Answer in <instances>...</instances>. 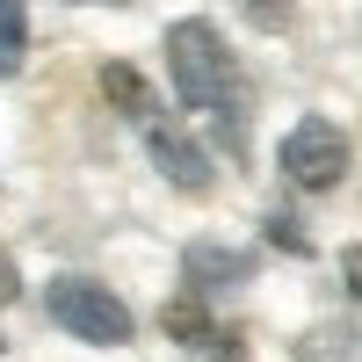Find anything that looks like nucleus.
<instances>
[{
  "instance_id": "obj_8",
  "label": "nucleus",
  "mask_w": 362,
  "mask_h": 362,
  "mask_svg": "<svg viewBox=\"0 0 362 362\" xmlns=\"http://www.w3.org/2000/svg\"><path fill=\"white\" fill-rule=\"evenodd\" d=\"M160 326H167V334H174L181 348H218V341H225V334H218V319L203 312V297H196V290H181L174 305L160 312Z\"/></svg>"
},
{
  "instance_id": "obj_14",
  "label": "nucleus",
  "mask_w": 362,
  "mask_h": 362,
  "mask_svg": "<svg viewBox=\"0 0 362 362\" xmlns=\"http://www.w3.org/2000/svg\"><path fill=\"white\" fill-rule=\"evenodd\" d=\"M73 8H124V0H73Z\"/></svg>"
},
{
  "instance_id": "obj_4",
  "label": "nucleus",
  "mask_w": 362,
  "mask_h": 362,
  "mask_svg": "<svg viewBox=\"0 0 362 362\" xmlns=\"http://www.w3.org/2000/svg\"><path fill=\"white\" fill-rule=\"evenodd\" d=\"M145 153H153V167L167 174V189H181V196H210V153L174 124V116L160 109V116H145Z\"/></svg>"
},
{
  "instance_id": "obj_7",
  "label": "nucleus",
  "mask_w": 362,
  "mask_h": 362,
  "mask_svg": "<svg viewBox=\"0 0 362 362\" xmlns=\"http://www.w3.org/2000/svg\"><path fill=\"white\" fill-rule=\"evenodd\" d=\"M102 95L116 102V116H131V124L160 116V95H153V80H145L138 66H102Z\"/></svg>"
},
{
  "instance_id": "obj_12",
  "label": "nucleus",
  "mask_w": 362,
  "mask_h": 362,
  "mask_svg": "<svg viewBox=\"0 0 362 362\" xmlns=\"http://www.w3.org/2000/svg\"><path fill=\"white\" fill-rule=\"evenodd\" d=\"M341 276H348V297L362 305V247H348V254H341Z\"/></svg>"
},
{
  "instance_id": "obj_3",
  "label": "nucleus",
  "mask_w": 362,
  "mask_h": 362,
  "mask_svg": "<svg viewBox=\"0 0 362 362\" xmlns=\"http://www.w3.org/2000/svg\"><path fill=\"white\" fill-rule=\"evenodd\" d=\"M276 167H283L290 189H312V196L341 189L348 181V131L326 124V116H297L283 131V145H276Z\"/></svg>"
},
{
  "instance_id": "obj_11",
  "label": "nucleus",
  "mask_w": 362,
  "mask_h": 362,
  "mask_svg": "<svg viewBox=\"0 0 362 362\" xmlns=\"http://www.w3.org/2000/svg\"><path fill=\"white\" fill-rule=\"evenodd\" d=\"M239 8H247L261 29H283V22H290V0H239Z\"/></svg>"
},
{
  "instance_id": "obj_10",
  "label": "nucleus",
  "mask_w": 362,
  "mask_h": 362,
  "mask_svg": "<svg viewBox=\"0 0 362 362\" xmlns=\"http://www.w3.org/2000/svg\"><path fill=\"white\" fill-rule=\"evenodd\" d=\"M261 225H268V239H276V247H283V254H305V247H312V239H305V232H297V218H290V210H268V218H261Z\"/></svg>"
},
{
  "instance_id": "obj_9",
  "label": "nucleus",
  "mask_w": 362,
  "mask_h": 362,
  "mask_svg": "<svg viewBox=\"0 0 362 362\" xmlns=\"http://www.w3.org/2000/svg\"><path fill=\"white\" fill-rule=\"evenodd\" d=\"M22 51H29V15H22V0H0V73H15Z\"/></svg>"
},
{
  "instance_id": "obj_1",
  "label": "nucleus",
  "mask_w": 362,
  "mask_h": 362,
  "mask_svg": "<svg viewBox=\"0 0 362 362\" xmlns=\"http://www.w3.org/2000/svg\"><path fill=\"white\" fill-rule=\"evenodd\" d=\"M167 73H174L181 109H196L203 124H218V138L239 153V145H247V80H239V58L225 44V29L203 22V15L167 22Z\"/></svg>"
},
{
  "instance_id": "obj_13",
  "label": "nucleus",
  "mask_w": 362,
  "mask_h": 362,
  "mask_svg": "<svg viewBox=\"0 0 362 362\" xmlns=\"http://www.w3.org/2000/svg\"><path fill=\"white\" fill-rule=\"evenodd\" d=\"M15 297H22V276H15V261L0 254V305H15Z\"/></svg>"
},
{
  "instance_id": "obj_2",
  "label": "nucleus",
  "mask_w": 362,
  "mask_h": 362,
  "mask_svg": "<svg viewBox=\"0 0 362 362\" xmlns=\"http://www.w3.org/2000/svg\"><path fill=\"white\" fill-rule=\"evenodd\" d=\"M44 305H51V319L66 326L73 341H87V348H124V341H131V305H124L109 283H95V276H58V283L44 290Z\"/></svg>"
},
{
  "instance_id": "obj_5",
  "label": "nucleus",
  "mask_w": 362,
  "mask_h": 362,
  "mask_svg": "<svg viewBox=\"0 0 362 362\" xmlns=\"http://www.w3.org/2000/svg\"><path fill=\"white\" fill-rule=\"evenodd\" d=\"M181 276H189L196 297H210V290L247 283V276H254V254H247V247H218V239H196V247L181 254Z\"/></svg>"
},
{
  "instance_id": "obj_6",
  "label": "nucleus",
  "mask_w": 362,
  "mask_h": 362,
  "mask_svg": "<svg viewBox=\"0 0 362 362\" xmlns=\"http://www.w3.org/2000/svg\"><path fill=\"white\" fill-rule=\"evenodd\" d=\"M290 355L297 362H362V326L355 319H319V326H305V341Z\"/></svg>"
}]
</instances>
